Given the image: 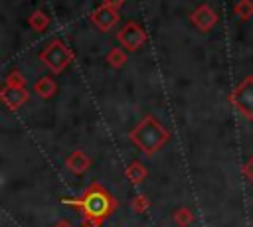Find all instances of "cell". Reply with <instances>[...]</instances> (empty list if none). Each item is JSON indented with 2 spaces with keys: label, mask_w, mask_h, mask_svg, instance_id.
Wrapping results in <instances>:
<instances>
[{
  "label": "cell",
  "mask_w": 253,
  "mask_h": 227,
  "mask_svg": "<svg viewBox=\"0 0 253 227\" xmlns=\"http://www.w3.org/2000/svg\"><path fill=\"white\" fill-rule=\"evenodd\" d=\"M132 138L136 140L138 146H142L144 150H154L162 144V140L166 138L164 130L152 120V118H146L134 132H132Z\"/></svg>",
  "instance_id": "obj_1"
},
{
  "label": "cell",
  "mask_w": 253,
  "mask_h": 227,
  "mask_svg": "<svg viewBox=\"0 0 253 227\" xmlns=\"http://www.w3.org/2000/svg\"><path fill=\"white\" fill-rule=\"evenodd\" d=\"M42 61L53 71V73H61L69 61H71V51L61 43V41H51L43 51H42Z\"/></svg>",
  "instance_id": "obj_2"
},
{
  "label": "cell",
  "mask_w": 253,
  "mask_h": 227,
  "mask_svg": "<svg viewBox=\"0 0 253 227\" xmlns=\"http://www.w3.org/2000/svg\"><path fill=\"white\" fill-rule=\"evenodd\" d=\"M233 101L245 116H253V77H247L239 83L233 93Z\"/></svg>",
  "instance_id": "obj_3"
},
{
  "label": "cell",
  "mask_w": 253,
  "mask_h": 227,
  "mask_svg": "<svg viewBox=\"0 0 253 227\" xmlns=\"http://www.w3.org/2000/svg\"><path fill=\"white\" fill-rule=\"evenodd\" d=\"M117 38H119V41L123 43V47L130 49V51L138 49V47L144 43V39H146L144 30H142L138 24H134V22H130V24L123 26V28H121V32L117 34Z\"/></svg>",
  "instance_id": "obj_4"
},
{
  "label": "cell",
  "mask_w": 253,
  "mask_h": 227,
  "mask_svg": "<svg viewBox=\"0 0 253 227\" xmlns=\"http://www.w3.org/2000/svg\"><path fill=\"white\" fill-rule=\"evenodd\" d=\"M91 20H93V24H95L99 30L107 32V30H111V28L119 22V14H117V10H115V8L101 6V8H97V10L93 12Z\"/></svg>",
  "instance_id": "obj_5"
},
{
  "label": "cell",
  "mask_w": 253,
  "mask_h": 227,
  "mask_svg": "<svg viewBox=\"0 0 253 227\" xmlns=\"http://www.w3.org/2000/svg\"><path fill=\"white\" fill-rule=\"evenodd\" d=\"M26 91L22 89V85H6L2 91V101L8 107H20L26 101Z\"/></svg>",
  "instance_id": "obj_6"
},
{
  "label": "cell",
  "mask_w": 253,
  "mask_h": 227,
  "mask_svg": "<svg viewBox=\"0 0 253 227\" xmlns=\"http://www.w3.org/2000/svg\"><path fill=\"white\" fill-rule=\"evenodd\" d=\"M215 14H213V10L211 8H208V6H200L194 14H192V22L200 28V30H210L213 24H215Z\"/></svg>",
  "instance_id": "obj_7"
},
{
  "label": "cell",
  "mask_w": 253,
  "mask_h": 227,
  "mask_svg": "<svg viewBox=\"0 0 253 227\" xmlns=\"http://www.w3.org/2000/svg\"><path fill=\"white\" fill-rule=\"evenodd\" d=\"M85 207L91 215H99L107 209V197L105 195H91L87 201H85Z\"/></svg>",
  "instance_id": "obj_8"
},
{
  "label": "cell",
  "mask_w": 253,
  "mask_h": 227,
  "mask_svg": "<svg viewBox=\"0 0 253 227\" xmlns=\"http://www.w3.org/2000/svg\"><path fill=\"white\" fill-rule=\"evenodd\" d=\"M36 93L40 95V97H43V99H47V97H51L53 93H55V83L51 81V79H47V77H42L38 83H36Z\"/></svg>",
  "instance_id": "obj_9"
},
{
  "label": "cell",
  "mask_w": 253,
  "mask_h": 227,
  "mask_svg": "<svg viewBox=\"0 0 253 227\" xmlns=\"http://www.w3.org/2000/svg\"><path fill=\"white\" fill-rule=\"evenodd\" d=\"M47 22H49V20H47V18H45L42 12H36V14L30 18V24H32L36 30H43V28L47 26Z\"/></svg>",
  "instance_id": "obj_10"
},
{
  "label": "cell",
  "mask_w": 253,
  "mask_h": 227,
  "mask_svg": "<svg viewBox=\"0 0 253 227\" xmlns=\"http://www.w3.org/2000/svg\"><path fill=\"white\" fill-rule=\"evenodd\" d=\"M123 61H125V53H123L121 49H111V53H109V63L119 67Z\"/></svg>",
  "instance_id": "obj_11"
},
{
  "label": "cell",
  "mask_w": 253,
  "mask_h": 227,
  "mask_svg": "<svg viewBox=\"0 0 253 227\" xmlns=\"http://www.w3.org/2000/svg\"><path fill=\"white\" fill-rule=\"evenodd\" d=\"M123 2H125V0H103V6H109V8H115V10H117Z\"/></svg>",
  "instance_id": "obj_12"
}]
</instances>
